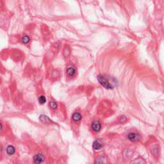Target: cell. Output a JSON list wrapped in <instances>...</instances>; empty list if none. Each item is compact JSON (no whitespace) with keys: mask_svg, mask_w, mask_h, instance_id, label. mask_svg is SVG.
Segmentation results:
<instances>
[{"mask_svg":"<svg viewBox=\"0 0 164 164\" xmlns=\"http://www.w3.org/2000/svg\"><path fill=\"white\" fill-rule=\"evenodd\" d=\"M98 80L99 81V82L100 83L101 85L103 87H104L105 89H113V87L112 86L111 84L108 82L107 80L105 78L104 76L101 75H98L97 76Z\"/></svg>","mask_w":164,"mask_h":164,"instance_id":"6da1fadb","label":"cell"},{"mask_svg":"<svg viewBox=\"0 0 164 164\" xmlns=\"http://www.w3.org/2000/svg\"><path fill=\"white\" fill-rule=\"evenodd\" d=\"M33 161L34 164H42L45 162V156L41 153L36 154L33 156Z\"/></svg>","mask_w":164,"mask_h":164,"instance_id":"7a4b0ae2","label":"cell"},{"mask_svg":"<svg viewBox=\"0 0 164 164\" xmlns=\"http://www.w3.org/2000/svg\"><path fill=\"white\" fill-rule=\"evenodd\" d=\"M127 138L131 142H137L140 139V136L135 133H130L127 135Z\"/></svg>","mask_w":164,"mask_h":164,"instance_id":"3957f363","label":"cell"},{"mask_svg":"<svg viewBox=\"0 0 164 164\" xmlns=\"http://www.w3.org/2000/svg\"><path fill=\"white\" fill-rule=\"evenodd\" d=\"M6 153L8 156H12L15 153V148L12 145H8L6 148Z\"/></svg>","mask_w":164,"mask_h":164,"instance_id":"277c9868","label":"cell"},{"mask_svg":"<svg viewBox=\"0 0 164 164\" xmlns=\"http://www.w3.org/2000/svg\"><path fill=\"white\" fill-rule=\"evenodd\" d=\"M92 126V130L94 131H96V132H97V131H99V130H101V127L100 123H99V121H98V120L93 122V123H92V126Z\"/></svg>","mask_w":164,"mask_h":164,"instance_id":"5b68a950","label":"cell"},{"mask_svg":"<svg viewBox=\"0 0 164 164\" xmlns=\"http://www.w3.org/2000/svg\"><path fill=\"white\" fill-rule=\"evenodd\" d=\"M39 119H40V120L42 122V123H44V124H46V123H51V120L47 116H44V115H41V116L39 117Z\"/></svg>","mask_w":164,"mask_h":164,"instance_id":"8992f818","label":"cell"},{"mask_svg":"<svg viewBox=\"0 0 164 164\" xmlns=\"http://www.w3.org/2000/svg\"><path fill=\"white\" fill-rule=\"evenodd\" d=\"M102 144L99 141H96L93 142L92 144V148L94 150H99L102 148Z\"/></svg>","mask_w":164,"mask_h":164,"instance_id":"52a82bcc","label":"cell"},{"mask_svg":"<svg viewBox=\"0 0 164 164\" xmlns=\"http://www.w3.org/2000/svg\"><path fill=\"white\" fill-rule=\"evenodd\" d=\"M72 120H75L76 122L80 121V120L82 119V115L79 112H75L73 113V115H72Z\"/></svg>","mask_w":164,"mask_h":164,"instance_id":"ba28073f","label":"cell"},{"mask_svg":"<svg viewBox=\"0 0 164 164\" xmlns=\"http://www.w3.org/2000/svg\"><path fill=\"white\" fill-rule=\"evenodd\" d=\"M67 73L70 77H72L75 75L76 71L73 67H69L67 70Z\"/></svg>","mask_w":164,"mask_h":164,"instance_id":"9c48e42d","label":"cell"},{"mask_svg":"<svg viewBox=\"0 0 164 164\" xmlns=\"http://www.w3.org/2000/svg\"><path fill=\"white\" fill-rule=\"evenodd\" d=\"M95 164H106L105 162V159L102 156L98 157L95 161Z\"/></svg>","mask_w":164,"mask_h":164,"instance_id":"30bf717a","label":"cell"},{"mask_svg":"<svg viewBox=\"0 0 164 164\" xmlns=\"http://www.w3.org/2000/svg\"><path fill=\"white\" fill-rule=\"evenodd\" d=\"M39 102L40 104L43 105L46 102V98L44 96H40L39 98Z\"/></svg>","mask_w":164,"mask_h":164,"instance_id":"8fae6325","label":"cell"},{"mask_svg":"<svg viewBox=\"0 0 164 164\" xmlns=\"http://www.w3.org/2000/svg\"><path fill=\"white\" fill-rule=\"evenodd\" d=\"M22 42L24 44H28L30 42V38L27 35H24L22 37Z\"/></svg>","mask_w":164,"mask_h":164,"instance_id":"7c38bea8","label":"cell"},{"mask_svg":"<svg viewBox=\"0 0 164 164\" xmlns=\"http://www.w3.org/2000/svg\"><path fill=\"white\" fill-rule=\"evenodd\" d=\"M50 106L51 108L54 110V109H57L58 107V105H57V103L54 101H50Z\"/></svg>","mask_w":164,"mask_h":164,"instance_id":"4fadbf2b","label":"cell"},{"mask_svg":"<svg viewBox=\"0 0 164 164\" xmlns=\"http://www.w3.org/2000/svg\"><path fill=\"white\" fill-rule=\"evenodd\" d=\"M126 120V117H124V116H122L121 118H120V123H124Z\"/></svg>","mask_w":164,"mask_h":164,"instance_id":"5bb4252c","label":"cell"},{"mask_svg":"<svg viewBox=\"0 0 164 164\" xmlns=\"http://www.w3.org/2000/svg\"><path fill=\"white\" fill-rule=\"evenodd\" d=\"M3 130V125L2 123L0 122V133H1Z\"/></svg>","mask_w":164,"mask_h":164,"instance_id":"9a60e30c","label":"cell"}]
</instances>
